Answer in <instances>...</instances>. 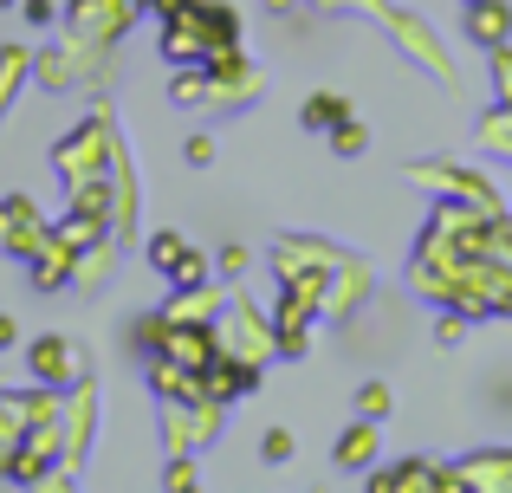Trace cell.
<instances>
[{
  "mask_svg": "<svg viewBox=\"0 0 512 493\" xmlns=\"http://www.w3.org/2000/svg\"><path fill=\"white\" fill-rule=\"evenodd\" d=\"M33 370H39V377H46V383H65V377H72V351H65L59 338L33 344Z\"/></svg>",
  "mask_w": 512,
  "mask_h": 493,
  "instance_id": "obj_1",
  "label": "cell"
},
{
  "mask_svg": "<svg viewBox=\"0 0 512 493\" xmlns=\"http://www.w3.org/2000/svg\"><path fill=\"white\" fill-rule=\"evenodd\" d=\"M338 117H344V104L331 98V91H318V98L305 104V124H338Z\"/></svg>",
  "mask_w": 512,
  "mask_h": 493,
  "instance_id": "obj_2",
  "label": "cell"
},
{
  "mask_svg": "<svg viewBox=\"0 0 512 493\" xmlns=\"http://www.w3.org/2000/svg\"><path fill=\"white\" fill-rule=\"evenodd\" d=\"M338 150H344V156H357V150H363V130H357V124H344V130H338Z\"/></svg>",
  "mask_w": 512,
  "mask_h": 493,
  "instance_id": "obj_3",
  "label": "cell"
}]
</instances>
